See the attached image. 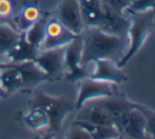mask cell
Wrapping results in <instances>:
<instances>
[{
  "mask_svg": "<svg viewBox=\"0 0 155 139\" xmlns=\"http://www.w3.org/2000/svg\"><path fill=\"white\" fill-rule=\"evenodd\" d=\"M80 36L82 38L81 66L84 68L99 59L114 60L115 57H118L119 61L128 47L127 38L104 33L97 27H86Z\"/></svg>",
  "mask_w": 155,
  "mask_h": 139,
  "instance_id": "obj_1",
  "label": "cell"
},
{
  "mask_svg": "<svg viewBox=\"0 0 155 139\" xmlns=\"http://www.w3.org/2000/svg\"><path fill=\"white\" fill-rule=\"evenodd\" d=\"M29 108H40L49 117L48 132L57 135L62 130L64 119L75 111V102L65 96H51L43 91H35Z\"/></svg>",
  "mask_w": 155,
  "mask_h": 139,
  "instance_id": "obj_2",
  "label": "cell"
},
{
  "mask_svg": "<svg viewBox=\"0 0 155 139\" xmlns=\"http://www.w3.org/2000/svg\"><path fill=\"white\" fill-rule=\"evenodd\" d=\"M128 16L130 19V27L127 35L128 47L124 55L117 62L118 66L121 69L140 51L154 29V11L133 13V14H129Z\"/></svg>",
  "mask_w": 155,
  "mask_h": 139,
  "instance_id": "obj_3",
  "label": "cell"
},
{
  "mask_svg": "<svg viewBox=\"0 0 155 139\" xmlns=\"http://www.w3.org/2000/svg\"><path fill=\"white\" fill-rule=\"evenodd\" d=\"M118 92L117 86L110 82L96 80L90 76L79 81V90L75 101V110L78 111L88 101L111 97Z\"/></svg>",
  "mask_w": 155,
  "mask_h": 139,
  "instance_id": "obj_4",
  "label": "cell"
},
{
  "mask_svg": "<svg viewBox=\"0 0 155 139\" xmlns=\"http://www.w3.org/2000/svg\"><path fill=\"white\" fill-rule=\"evenodd\" d=\"M82 38L78 35L64 49V78L69 83H76L90 76L86 68L81 66Z\"/></svg>",
  "mask_w": 155,
  "mask_h": 139,
  "instance_id": "obj_5",
  "label": "cell"
},
{
  "mask_svg": "<svg viewBox=\"0 0 155 139\" xmlns=\"http://www.w3.org/2000/svg\"><path fill=\"white\" fill-rule=\"evenodd\" d=\"M64 47L40 51L34 62L48 77V82L55 83L64 78Z\"/></svg>",
  "mask_w": 155,
  "mask_h": 139,
  "instance_id": "obj_6",
  "label": "cell"
},
{
  "mask_svg": "<svg viewBox=\"0 0 155 139\" xmlns=\"http://www.w3.org/2000/svg\"><path fill=\"white\" fill-rule=\"evenodd\" d=\"M115 128L118 130L121 136H126L131 139H146V118L143 113L136 108V102L134 106L127 111L115 121Z\"/></svg>",
  "mask_w": 155,
  "mask_h": 139,
  "instance_id": "obj_7",
  "label": "cell"
},
{
  "mask_svg": "<svg viewBox=\"0 0 155 139\" xmlns=\"http://www.w3.org/2000/svg\"><path fill=\"white\" fill-rule=\"evenodd\" d=\"M76 37L77 35L73 34L67 27H63L56 19V17L50 15L45 23V38L40 45V51L64 47Z\"/></svg>",
  "mask_w": 155,
  "mask_h": 139,
  "instance_id": "obj_8",
  "label": "cell"
},
{
  "mask_svg": "<svg viewBox=\"0 0 155 139\" xmlns=\"http://www.w3.org/2000/svg\"><path fill=\"white\" fill-rule=\"evenodd\" d=\"M54 17L63 27L77 36L86 29L78 0H62L56 8Z\"/></svg>",
  "mask_w": 155,
  "mask_h": 139,
  "instance_id": "obj_9",
  "label": "cell"
},
{
  "mask_svg": "<svg viewBox=\"0 0 155 139\" xmlns=\"http://www.w3.org/2000/svg\"><path fill=\"white\" fill-rule=\"evenodd\" d=\"M130 27V19L124 13H119L104 5V16L97 29L104 33L114 35L121 38H127L128 30Z\"/></svg>",
  "mask_w": 155,
  "mask_h": 139,
  "instance_id": "obj_10",
  "label": "cell"
},
{
  "mask_svg": "<svg viewBox=\"0 0 155 139\" xmlns=\"http://www.w3.org/2000/svg\"><path fill=\"white\" fill-rule=\"evenodd\" d=\"M94 71L90 77L96 80L114 83L116 86L128 81V76L112 59H99L93 62Z\"/></svg>",
  "mask_w": 155,
  "mask_h": 139,
  "instance_id": "obj_11",
  "label": "cell"
},
{
  "mask_svg": "<svg viewBox=\"0 0 155 139\" xmlns=\"http://www.w3.org/2000/svg\"><path fill=\"white\" fill-rule=\"evenodd\" d=\"M45 13L42 12L40 5L37 1H25L21 6L20 11L16 13L12 19L11 24L19 32L25 33L34 23L39 21L43 17Z\"/></svg>",
  "mask_w": 155,
  "mask_h": 139,
  "instance_id": "obj_12",
  "label": "cell"
},
{
  "mask_svg": "<svg viewBox=\"0 0 155 139\" xmlns=\"http://www.w3.org/2000/svg\"><path fill=\"white\" fill-rule=\"evenodd\" d=\"M21 74L23 82L22 92L31 93L35 88L43 82H48V77L34 61L12 62Z\"/></svg>",
  "mask_w": 155,
  "mask_h": 139,
  "instance_id": "obj_13",
  "label": "cell"
},
{
  "mask_svg": "<svg viewBox=\"0 0 155 139\" xmlns=\"http://www.w3.org/2000/svg\"><path fill=\"white\" fill-rule=\"evenodd\" d=\"M76 120L84 121L92 124L114 125L113 119L111 118L109 113L94 100L88 101L80 110H78Z\"/></svg>",
  "mask_w": 155,
  "mask_h": 139,
  "instance_id": "obj_14",
  "label": "cell"
},
{
  "mask_svg": "<svg viewBox=\"0 0 155 139\" xmlns=\"http://www.w3.org/2000/svg\"><path fill=\"white\" fill-rule=\"evenodd\" d=\"M86 27H98L104 16V4L101 0H78Z\"/></svg>",
  "mask_w": 155,
  "mask_h": 139,
  "instance_id": "obj_15",
  "label": "cell"
},
{
  "mask_svg": "<svg viewBox=\"0 0 155 139\" xmlns=\"http://www.w3.org/2000/svg\"><path fill=\"white\" fill-rule=\"evenodd\" d=\"M0 86L5 90L8 96L23 90V82L20 72L12 63H1Z\"/></svg>",
  "mask_w": 155,
  "mask_h": 139,
  "instance_id": "obj_16",
  "label": "cell"
},
{
  "mask_svg": "<svg viewBox=\"0 0 155 139\" xmlns=\"http://www.w3.org/2000/svg\"><path fill=\"white\" fill-rule=\"evenodd\" d=\"M40 50L30 44L25 38V35L21 33L20 39L14 49L5 56L10 62H23V61H34L38 56Z\"/></svg>",
  "mask_w": 155,
  "mask_h": 139,
  "instance_id": "obj_17",
  "label": "cell"
},
{
  "mask_svg": "<svg viewBox=\"0 0 155 139\" xmlns=\"http://www.w3.org/2000/svg\"><path fill=\"white\" fill-rule=\"evenodd\" d=\"M18 120L34 131L49 127V117L40 108H29L27 113H19Z\"/></svg>",
  "mask_w": 155,
  "mask_h": 139,
  "instance_id": "obj_18",
  "label": "cell"
},
{
  "mask_svg": "<svg viewBox=\"0 0 155 139\" xmlns=\"http://www.w3.org/2000/svg\"><path fill=\"white\" fill-rule=\"evenodd\" d=\"M20 36L21 33H19L11 23H0V55H8L17 44Z\"/></svg>",
  "mask_w": 155,
  "mask_h": 139,
  "instance_id": "obj_19",
  "label": "cell"
},
{
  "mask_svg": "<svg viewBox=\"0 0 155 139\" xmlns=\"http://www.w3.org/2000/svg\"><path fill=\"white\" fill-rule=\"evenodd\" d=\"M75 122L86 129L90 133L92 139H117L121 136V134L114 125L92 124V123L79 120H75Z\"/></svg>",
  "mask_w": 155,
  "mask_h": 139,
  "instance_id": "obj_20",
  "label": "cell"
},
{
  "mask_svg": "<svg viewBox=\"0 0 155 139\" xmlns=\"http://www.w3.org/2000/svg\"><path fill=\"white\" fill-rule=\"evenodd\" d=\"M50 17L49 13H45L43 17L39 21H37L36 23L32 25L29 30L23 33L25 38L28 42L33 47H37L40 50V45L45 38V23H47L48 18Z\"/></svg>",
  "mask_w": 155,
  "mask_h": 139,
  "instance_id": "obj_21",
  "label": "cell"
},
{
  "mask_svg": "<svg viewBox=\"0 0 155 139\" xmlns=\"http://www.w3.org/2000/svg\"><path fill=\"white\" fill-rule=\"evenodd\" d=\"M136 108L143 113V115L146 118V133H147V137L154 139L155 138V110L140 103H136Z\"/></svg>",
  "mask_w": 155,
  "mask_h": 139,
  "instance_id": "obj_22",
  "label": "cell"
},
{
  "mask_svg": "<svg viewBox=\"0 0 155 139\" xmlns=\"http://www.w3.org/2000/svg\"><path fill=\"white\" fill-rule=\"evenodd\" d=\"M16 13L17 4L15 0H0V23H11Z\"/></svg>",
  "mask_w": 155,
  "mask_h": 139,
  "instance_id": "obj_23",
  "label": "cell"
},
{
  "mask_svg": "<svg viewBox=\"0 0 155 139\" xmlns=\"http://www.w3.org/2000/svg\"><path fill=\"white\" fill-rule=\"evenodd\" d=\"M148 11L155 12V0H132L127 8L124 14H133V13H143Z\"/></svg>",
  "mask_w": 155,
  "mask_h": 139,
  "instance_id": "obj_24",
  "label": "cell"
},
{
  "mask_svg": "<svg viewBox=\"0 0 155 139\" xmlns=\"http://www.w3.org/2000/svg\"><path fill=\"white\" fill-rule=\"evenodd\" d=\"M67 139H92L90 133L74 121L67 133Z\"/></svg>",
  "mask_w": 155,
  "mask_h": 139,
  "instance_id": "obj_25",
  "label": "cell"
},
{
  "mask_svg": "<svg viewBox=\"0 0 155 139\" xmlns=\"http://www.w3.org/2000/svg\"><path fill=\"white\" fill-rule=\"evenodd\" d=\"M104 5L119 13H124L132 0H101Z\"/></svg>",
  "mask_w": 155,
  "mask_h": 139,
  "instance_id": "obj_26",
  "label": "cell"
},
{
  "mask_svg": "<svg viewBox=\"0 0 155 139\" xmlns=\"http://www.w3.org/2000/svg\"><path fill=\"white\" fill-rule=\"evenodd\" d=\"M39 139H55V135H53L50 132H47V133L43 134L41 137H39Z\"/></svg>",
  "mask_w": 155,
  "mask_h": 139,
  "instance_id": "obj_27",
  "label": "cell"
},
{
  "mask_svg": "<svg viewBox=\"0 0 155 139\" xmlns=\"http://www.w3.org/2000/svg\"><path fill=\"white\" fill-rule=\"evenodd\" d=\"M8 97V93H6L5 90L0 86V99H6Z\"/></svg>",
  "mask_w": 155,
  "mask_h": 139,
  "instance_id": "obj_28",
  "label": "cell"
},
{
  "mask_svg": "<svg viewBox=\"0 0 155 139\" xmlns=\"http://www.w3.org/2000/svg\"><path fill=\"white\" fill-rule=\"evenodd\" d=\"M117 139H126V138H124V136H120V137H119V138H117Z\"/></svg>",
  "mask_w": 155,
  "mask_h": 139,
  "instance_id": "obj_29",
  "label": "cell"
},
{
  "mask_svg": "<svg viewBox=\"0 0 155 139\" xmlns=\"http://www.w3.org/2000/svg\"><path fill=\"white\" fill-rule=\"evenodd\" d=\"M0 74H1V63H0Z\"/></svg>",
  "mask_w": 155,
  "mask_h": 139,
  "instance_id": "obj_30",
  "label": "cell"
},
{
  "mask_svg": "<svg viewBox=\"0 0 155 139\" xmlns=\"http://www.w3.org/2000/svg\"><path fill=\"white\" fill-rule=\"evenodd\" d=\"M35 139H39V137H36V138H35Z\"/></svg>",
  "mask_w": 155,
  "mask_h": 139,
  "instance_id": "obj_31",
  "label": "cell"
},
{
  "mask_svg": "<svg viewBox=\"0 0 155 139\" xmlns=\"http://www.w3.org/2000/svg\"><path fill=\"white\" fill-rule=\"evenodd\" d=\"M154 139H155V138H154Z\"/></svg>",
  "mask_w": 155,
  "mask_h": 139,
  "instance_id": "obj_32",
  "label": "cell"
}]
</instances>
